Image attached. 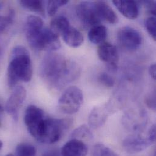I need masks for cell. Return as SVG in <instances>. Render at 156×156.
Instances as JSON below:
<instances>
[{"instance_id": "obj_13", "label": "cell", "mask_w": 156, "mask_h": 156, "mask_svg": "<svg viewBox=\"0 0 156 156\" xmlns=\"http://www.w3.org/2000/svg\"><path fill=\"white\" fill-rule=\"evenodd\" d=\"M113 4L119 11L126 18L134 20L139 16V6L137 2L134 1L114 0Z\"/></svg>"}, {"instance_id": "obj_33", "label": "cell", "mask_w": 156, "mask_h": 156, "mask_svg": "<svg viewBox=\"0 0 156 156\" xmlns=\"http://www.w3.org/2000/svg\"><path fill=\"white\" fill-rule=\"evenodd\" d=\"M1 7H2V5H1V3L0 2V9H1Z\"/></svg>"}, {"instance_id": "obj_1", "label": "cell", "mask_w": 156, "mask_h": 156, "mask_svg": "<svg viewBox=\"0 0 156 156\" xmlns=\"http://www.w3.org/2000/svg\"><path fill=\"white\" fill-rule=\"evenodd\" d=\"M40 73L50 86L62 88L78 77L80 69L77 63L62 55L50 53L43 58Z\"/></svg>"}, {"instance_id": "obj_28", "label": "cell", "mask_w": 156, "mask_h": 156, "mask_svg": "<svg viewBox=\"0 0 156 156\" xmlns=\"http://www.w3.org/2000/svg\"><path fill=\"white\" fill-rule=\"evenodd\" d=\"M149 74L151 78L154 80L156 79V64H153L150 66Z\"/></svg>"}, {"instance_id": "obj_15", "label": "cell", "mask_w": 156, "mask_h": 156, "mask_svg": "<svg viewBox=\"0 0 156 156\" xmlns=\"http://www.w3.org/2000/svg\"><path fill=\"white\" fill-rule=\"evenodd\" d=\"M62 37L67 45L74 48L80 46L84 41V37L82 34L76 28L72 26H70L65 30Z\"/></svg>"}, {"instance_id": "obj_2", "label": "cell", "mask_w": 156, "mask_h": 156, "mask_svg": "<svg viewBox=\"0 0 156 156\" xmlns=\"http://www.w3.org/2000/svg\"><path fill=\"white\" fill-rule=\"evenodd\" d=\"M25 34L30 46L36 50L54 51L61 47L59 36L51 29L44 27V22L39 16H27Z\"/></svg>"}, {"instance_id": "obj_20", "label": "cell", "mask_w": 156, "mask_h": 156, "mask_svg": "<svg viewBox=\"0 0 156 156\" xmlns=\"http://www.w3.org/2000/svg\"><path fill=\"white\" fill-rule=\"evenodd\" d=\"M36 148L29 144H20L15 150L14 156H36Z\"/></svg>"}, {"instance_id": "obj_16", "label": "cell", "mask_w": 156, "mask_h": 156, "mask_svg": "<svg viewBox=\"0 0 156 156\" xmlns=\"http://www.w3.org/2000/svg\"><path fill=\"white\" fill-rule=\"evenodd\" d=\"M107 29L105 26L100 24L90 29L88 33L89 41L95 44H100L104 43L107 37Z\"/></svg>"}, {"instance_id": "obj_9", "label": "cell", "mask_w": 156, "mask_h": 156, "mask_svg": "<svg viewBox=\"0 0 156 156\" xmlns=\"http://www.w3.org/2000/svg\"><path fill=\"white\" fill-rule=\"evenodd\" d=\"M154 144L155 143L148 135L145 137L139 134H133L124 139L123 147L127 153L136 154L144 151Z\"/></svg>"}, {"instance_id": "obj_31", "label": "cell", "mask_w": 156, "mask_h": 156, "mask_svg": "<svg viewBox=\"0 0 156 156\" xmlns=\"http://www.w3.org/2000/svg\"><path fill=\"white\" fill-rule=\"evenodd\" d=\"M2 145H3L2 142L1 140H0V150H1V149L2 148Z\"/></svg>"}, {"instance_id": "obj_6", "label": "cell", "mask_w": 156, "mask_h": 156, "mask_svg": "<svg viewBox=\"0 0 156 156\" xmlns=\"http://www.w3.org/2000/svg\"><path fill=\"white\" fill-rule=\"evenodd\" d=\"M76 14L84 29H90L101 24L102 20L96 10L94 2L83 1L78 4L76 7Z\"/></svg>"}, {"instance_id": "obj_14", "label": "cell", "mask_w": 156, "mask_h": 156, "mask_svg": "<svg viewBox=\"0 0 156 156\" xmlns=\"http://www.w3.org/2000/svg\"><path fill=\"white\" fill-rule=\"evenodd\" d=\"M96 10L103 20H105L111 24H115L118 22V16L109 4L103 1H94Z\"/></svg>"}, {"instance_id": "obj_22", "label": "cell", "mask_w": 156, "mask_h": 156, "mask_svg": "<svg viewBox=\"0 0 156 156\" xmlns=\"http://www.w3.org/2000/svg\"><path fill=\"white\" fill-rule=\"evenodd\" d=\"M15 12L13 10H10L7 15H0V35L10 25L14 20Z\"/></svg>"}, {"instance_id": "obj_4", "label": "cell", "mask_w": 156, "mask_h": 156, "mask_svg": "<svg viewBox=\"0 0 156 156\" xmlns=\"http://www.w3.org/2000/svg\"><path fill=\"white\" fill-rule=\"evenodd\" d=\"M47 117L42 109L35 105H29L25 111L24 124L30 134L38 141L44 128Z\"/></svg>"}, {"instance_id": "obj_11", "label": "cell", "mask_w": 156, "mask_h": 156, "mask_svg": "<svg viewBox=\"0 0 156 156\" xmlns=\"http://www.w3.org/2000/svg\"><path fill=\"white\" fill-rule=\"evenodd\" d=\"M111 104L108 103L94 108L89 117V125L93 128L101 127L112 112Z\"/></svg>"}, {"instance_id": "obj_5", "label": "cell", "mask_w": 156, "mask_h": 156, "mask_svg": "<svg viewBox=\"0 0 156 156\" xmlns=\"http://www.w3.org/2000/svg\"><path fill=\"white\" fill-rule=\"evenodd\" d=\"M83 102V94L76 86L67 88L59 98L58 105L60 111L66 114L77 112Z\"/></svg>"}, {"instance_id": "obj_24", "label": "cell", "mask_w": 156, "mask_h": 156, "mask_svg": "<svg viewBox=\"0 0 156 156\" xmlns=\"http://www.w3.org/2000/svg\"><path fill=\"white\" fill-rule=\"evenodd\" d=\"M146 29L152 37V38L156 40V16H150L147 18L145 22Z\"/></svg>"}, {"instance_id": "obj_23", "label": "cell", "mask_w": 156, "mask_h": 156, "mask_svg": "<svg viewBox=\"0 0 156 156\" xmlns=\"http://www.w3.org/2000/svg\"><path fill=\"white\" fill-rule=\"evenodd\" d=\"M69 2L67 0H60V1H49L48 2V6H47V10L49 16H54L58 9L65 5Z\"/></svg>"}, {"instance_id": "obj_3", "label": "cell", "mask_w": 156, "mask_h": 156, "mask_svg": "<svg viewBox=\"0 0 156 156\" xmlns=\"http://www.w3.org/2000/svg\"><path fill=\"white\" fill-rule=\"evenodd\" d=\"M32 74V63L29 51L23 46H15L11 52L7 68L9 86L13 88L20 81L29 82Z\"/></svg>"}, {"instance_id": "obj_8", "label": "cell", "mask_w": 156, "mask_h": 156, "mask_svg": "<svg viewBox=\"0 0 156 156\" xmlns=\"http://www.w3.org/2000/svg\"><path fill=\"white\" fill-rule=\"evenodd\" d=\"M26 95V89L22 86H17L6 101L5 110L15 122L18 121L19 109L25 100Z\"/></svg>"}, {"instance_id": "obj_21", "label": "cell", "mask_w": 156, "mask_h": 156, "mask_svg": "<svg viewBox=\"0 0 156 156\" xmlns=\"http://www.w3.org/2000/svg\"><path fill=\"white\" fill-rule=\"evenodd\" d=\"M92 156H119L110 148L101 144H96L92 150Z\"/></svg>"}, {"instance_id": "obj_17", "label": "cell", "mask_w": 156, "mask_h": 156, "mask_svg": "<svg viewBox=\"0 0 156 156\" xmlns=\"http://www.w3.org/2000/svg\"><path fill=\"white\" fill-rule=\"evenodd\" d=\"M71 26L68 18L64 16H58L54 18L51 23V29L58 36Z\"/></svg>"}, {"instance_id": "obj_30", "label": "cell", "mask_w": 156, "mask_h": 156, "mask_svg": "<svg viewBox=\"0 0 156 156\" xmlns=\"http://www.w3.org/2000/svg\"><path fill=\"white\" fill-rule=\"evenodd\" d=\"M43 156H60L57 153H56L55 152L54 153H48L46 154H45Z\"/></svg>"}, {"instance_id": "obj_7", "label": "cell", "mask_w": 156, "mask_h": 156, "mask_svg": "<svg viewBox=\"0 0 156 156\" xmlns=\"http://www.w3.org/2000/svg\"><path fill=\"white\" fill-rule=\"evenodd\" d=\"M120 45L128 51L137 50L142 44V36L140 32L130 26H124L119 29L117 35Z\"/></svg>"}, {"instance_id": "obj_10", "label": "cell", "mask_w": 156, "mask_h": 156, "mask_svg": "<svg viewBox=\"0 0 156 156\" xmlns=\"http://www.w3.org/2000/svg\"><path fill=\"white\" fill-rule=\"evenodd\" d=\"M97 53L99 58L108 64L111 71H115L119 61V53L116 47L109 43H103L98 48Z\"/></svg>"}, {"instance_id": "obj_32", "label": "cell", "mask_w": 156, "mask_h": 156, "mask_svg": "<svg viewBox=\"0 0 156 156\" xmlns=\"http://www.w3.org/2000/svg\"><path fill=\"white\" fill-rule=\"evenodd\" d=\"M14 156V154H8V155H7V156Z\"/></svg>"}, {"instance_id": "obj_29", "label": "cell", "mask_w": 156, "mask_h": 156, "mask_svg": "<svg viewBox=\"0 0 156 156\" xmlns=\"http://www.w3.org/2000/svg\"><path fill=\"white\" fill-rule=\"evenodd\" d=\"M3 112H4V108H3L1 103H0V126L1 125V118H2Z\"/></svg>"}, {"instance_id": "obj_19", "label": "cell", "mask_w": 156, "mask_h": 156, "mask_svg": "<svg viewBox=\"0 0 156 156\" xmlns=\"http://www.w3.org/2000/svg\"><path fill=\"white\" fill-rule=\"evenodd\" d=\"M72 139H76L84 142V140H90L92 139L93 135L87 126L83 125L76 128L72 134Z\"/></svg>"}, {"instance_id": "obj_25", "label": "cell", "mask_w": 156, "mask_h": 156, "mask_svg": "<svg viewBox=\"0 0 156 156\" xmlns=\"http://www.w3.org/2000/svg\"><path fill=\"white\" fill-rule=\"evenodd\" d=\"M99 81L107 87H112L114 86L115 80L112 76L106 73H101L98 76Z\"/></svg>"}, {"instance_id": "obj_18", "label": "cell", "mask_w": 156, "mask_h": 156, "mask_svg": "<svg viewBox=\"0 0 156 156\" xmlns=\"http://www.w3.org/2000/svg\"><path fill=\"white\" fill-rule=\"evenodd\" d=\"M20 4L26 9L37 13L43 16H45L44 4L43 1L22 0L20 1Z\"/></svg>"}, {"instance_id": "obj_26", "label": "cell", "mask_w": 156, "mask_h": 156, "mask_svg": "<svg viewBox=\"0 0 156 156\" xmlns=\"http://www.w3.org/2000/svg\"><path fill=\"white\" fill-rule=\"evenodd\" d=\"M144 3L148 13L152 16H156V2L154 1H144Z\"/></svg>"}, {"instance_id": "obj_27", "label": "cell", "mask_w": 156, "mask_h": 156, "mask_svg": "<svg viewBox=\"0 0 156 156\" xmlns=\"http://www.w3.org/2000/svg\"><path fill=\"white\" fill-rule=\"evenodd\" d=\"M145 103L149 108L153 110L156 109V95L154 92L147 96L145 98Z\"/></svg>"}, {"instance_id": "obj_12", "label": "cell", "mask_w": 156, "mask_h": 156, "mask_svg": "<svg viewBox=\"0 0 156 156\" xmlns=\"http://www.w3.org/2000/svg\"><path fill=\"white\" fill-rule=\"evenodd\" d=\"M87 147L84 142L71 139L66 142L61 150L62 156H86Z\"/></svg>"}]
</instances>
